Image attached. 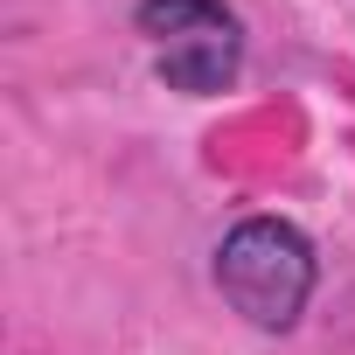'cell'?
I'll list each match as a JSON object with an SVG mask.
<instances>
[{"mask_svg": "<svg viewBox=\"0 0 355 355\" xmlns=\"http://www.w3.org/2000/svg\"><path fill=\"white\" fill-rule=\"evenodd\" d=\"M139 35L160 42V84L189 91V98H216L237 77L244 35L223 0H139Z\"/></svg>", "mask_w": 355, "mask_h": 355, "instance_id": "7a4b0ae2", "label": "cell"}, {"mask_svg": "<svg viewBox=\"0 0 355 355\" xmlns=\"http://www.w3.org/2000/svg\"><path fill=\"white\" fill-rule=\"evenodd\" d=\"M216 286L251 327L286 334L313 300V244L279 216H244L216 251Z\"/></svg>", "mask_w": 355, "mask_h": 355, "instance_id": "6da1fadb", "label": "cell"}]
</instances>
